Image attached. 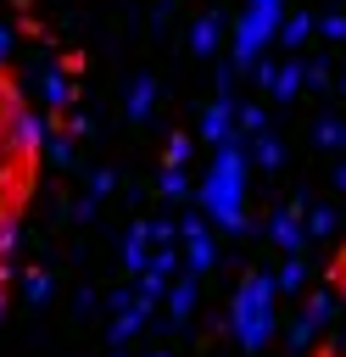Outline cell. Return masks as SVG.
Instances as JSON below:
<instances>
[{
	"instance_id": "1",
	"label": "cell",
	"mask_w": 346,
	"mask_h": 357,
	"mask_svg": "<svg viewBox=\"0 0 346 357\" xmlns=\"http://www.w3.org/2000/svg\"><path fill=\"white\" fill-rule=\"evenodd\" d=\"M234 318H240V340H246V346H257V340L268 335V284H246V296H240Z\"/></svg>"
}]
</instances>
